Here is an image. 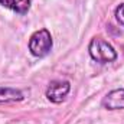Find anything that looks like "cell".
Wrapping results in <instances>:
<instances>
[{
    "label": "cell",
    "mask_w": 124,
    "mask_h": 124,
    "mask_svg": "<svg viewBox=\"0 0 124 124\" xmlns=\"http://www.w3.org/2000/svg\"><path fill=\"white\" fill-rule=\"evenodd\" d=\"M29 52L35 58H45L54 46V40L51 36V32L48 29H39L33 32L29 38Z\"/></svg>",
    "instance_id": "cell-1"
},
{
    "label": "cell",
    "mask_w": 124,
    "mask_h": 124,
    "mask_svg": "<svg viewBox=\"0 0 124 124\" xmlns=\"http://www.w3.org/2000/svg\"><path fill=\"white\" fill-rule=\"evenodd\" d=\"M88 52L90 56L98 63H110L117 59V51L113 48V45H110L107 40L101 39V38H93L90 40L88 45Z\"/></svg>",
    "instance_id": "cell-2"
},
{
    "label": "cell",
    "mask_w": 124,
    "mask_h": 124,
    "mask_svg": "<svg viewBox=\"0 0 124 124\" xmlns=\"http://www.w3.org/2000/svg\"><path fill=\"white\" fill-rule=\"evenodd\" d=\"M71 91V82L66 79H55L46 88V98L54 104H61L65 101Z\"/></svg>",
    "instance_id": "cell-3"
},
{
    "label": "cell",
    "mask_w": 124,
    "mask_h": 124,
    "mask_svg": "<svg viewBox=\"0 0 124 124\" xmlns=\"http://www.w3.org/2000/svg\"><path fill=\"white\" fill-rule=\"evenodd\" d=\"M101 105L110 111L124 110V88H116V90L110 91L102 98Z\"/></svg>",
    "instance_id": "cell-4"
},
{
    "label": "cell",
    "mask_w": 124,
    "mask_h": 124,
    "mask_svg": "<svg viewBox=\"0 0 124 124\" xmlns=\"http://www.w3.org/2000/svg\"><path fill=\"white\" fill-rule=\"evenodd\" d=\"M0 4L17 15H26L31 10V0H0Z\"/></svg>",
    "instance_id": "cell-5"
},
{
    "label": "cell",
    "mask_w": 124,
    "mask_h": 124,
    "mask_svg": "<svg viewBox=\"0 0 124 124\" xmlns=\"http://www.w3.org/2000/svg\"><path fill=\"white\" fill-rule=\"evenodd\" d=\"M25 97L20 90L12 87H0V102H16L22 101Z\"/></svg>",
    "instance_id": "cell-6"
},
{
    "label": "cell",
    "mask_w": 124,
    "mask_h": 124,
    "mask_svg": "<svg viewBox=\"0 0 124 124\" xmlns=\"http://www.w3.org/2000/svg\"><path fill=\"white\" fill-rule=\"evenodd\" d=\"M114 15H116V19H117V22L124 26V3H120L117 7H116V12H114Z\"/></svg>",
    "instance_id": "cell-7"
}]
</instances>
